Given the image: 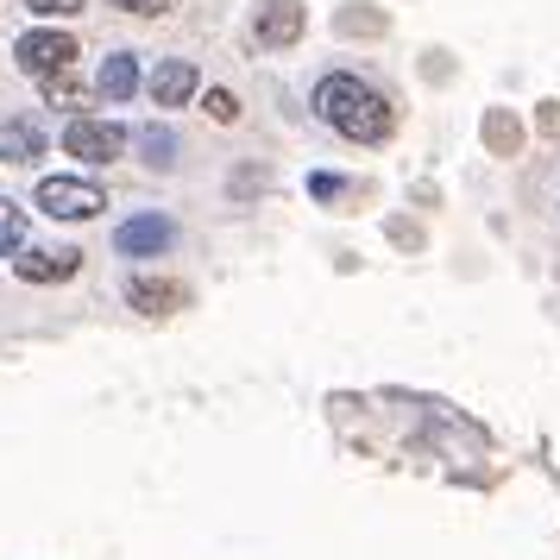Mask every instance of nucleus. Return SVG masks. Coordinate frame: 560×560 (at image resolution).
Returning <instances> with one entry per match:
<instances>
[{
  "instance_id": "nucleus-11",
  "label": "nucleus",
  "mask_w": 560,
  "mask_h": 560,
  "mask_svg": "<svg viewBox=\"0 0 560 560\" xmlns=\"http://www.w3.org/2000/svg\"><path fill=\"white\" fill-rule=\"evenodd\" d=\"M95 89H102V102H132V89H139V57H132V51H114V57L102 63Z\"/></svg>"
},
{
  "instance_id": "nucleus-8",
  "label": "nucleus",
  "mask_w": 560,
  "mask_h": 560,
  "mask_svg": "<svg viewBox=\"0 0 560 560\" xmlns=\"http://www.w3.org/2000/svg\"><path fill=\"white\" fill-rule=\"evenodd\" d=\"M145 89H152V102H158V107H183L189 95H196V89H202V77H196V63H189V57H164V63L152 70V82H145Z\"/></svg>"
},
{
  "instance_id": "nucleus-4",
  "label": "nucleus",
  "mask_w": 560,
  "mask_h": 560,
  "mask_svg": "<svg viewBox=\"0 0 560 560\" xmlns=\"http://www.w3.org/2000/svg\"><path fill=\"white\" fill-rule=\"evenodd\" d=\"M63 152L82 158V164H114L127 152V127H114V120H70L63 127Z\"/></svg>"
},
{
  "instance_id": "nucleus-16",
  "label": "nucleus",
  "mask_w": 560,
  "mask_h": 560,
  "mask_svg": "<svg viewBox=\"0 0 560 560\" xmlns=\"http://www.w3.org/2000/svg\"><path fill=\"white\" fill-rule=\"evenodd\" d=\"M208 114H214V120L228 127V120H240V102H233L228 89H208Z\"/></svg>"
},
{
  "instance_id": "nucleus-5",
  "label": "nucleus",
  "mask_w": 560,
  "mask_h": 560,
  "mask_svg": "<svg viewBox=\"0 0 560 560\" xmlns=\"http://www.w3.org/2000/svg\"><path fill=\"white\" fill-rule=\"evenodd\" d=\"M13 271L26 283H63L82 271V253L77 246H20V258H13Z\"/></svg>"
},
{
  "instance_id": "nucleus-14",
  "label": "nucleus",
  "mask_w": 560,
  "mask_h": 560,
  "mask_svg": "<svg viewBox=\"0 0 560 560\" xmlns=\"http://www.w3.org/2000/svg\"><path fill=\"white\" fill-rule=\"evenodd\" d=\"M45 102H51V107H77L82 102L77 77H70V70H63V77H51V82H45Z\"/></svg>"
},
{
  "instance_id": "nucleus-2",
  "label": "nucleus",
  "mask_w": 560,
  "mask_h": 560,
  "mask_svg": "<svg viewBox=\"0 0 560 560\" xmlns=\"http://www.w3.org/2000/svg\"><path fill=\"white\" fill-rule=\"evenodd\" d=\"M38 208L51 221H95L107 208V196H102V183H89V177H45L38 183Z\"/></svg>"
},
{
  "instance_id": "nucleus-3",
  "label": "nucleus",
  "mask_w": 560,
  "mask_h": 560,
  "mask_svg": "<svg viewBox=\"0 0 560 560\" xmlns=\"http://www.w3.org/2000/svg\"><path fill=\"white\" fill-rule=\"evenodd\" d=\"M13 57H20V70H26V77L51 82V77H63V70H70L82 51H77V38H70V32L38 26V32H26V38L13 45Z\"/></svg>"
},
{
  "instance_id": "nucleus-13",
  "label": "nucleus",
  "mask_w": 560,
  "mask_h": 560,
  "mask_svg": "<svg viewBox=\"0 0 560 560\" xmlns=\"http://www.w3.org/2000/svg\"><path fill=\"white\" fill-rule=\"evenodd\" d=\"M20 246H26V208L0 196V253H20Z\"/></svg>"
},
{
  "instance_id": "nucleus-17",
  "label": "nucleus",
  "mask_w": 560,
  "mask_h": 560,
  "mask_svg": "<svg viewBox=\"0 0 560 560\" xmlns=\"http://www.w3.org/2000/svg\"><path fill=\"white\" fill-rule=\"evenodd\" d=\"M114 7H120V13H145V20H158V13H171L177 0H114Z\"/></svg>"
},
{
  "instance_id": "nucleus-10",
  "label": "nucleus",
  "mask_w": 560,
  "mask_h": 560,
  "mask_svg": "<svg viewBox=\"0 0 560 560\" xmlns=\"http://www.w3.org/2000/svg\"><path fill=\"white\" fill-rule=\"evenodd\" d=\"M0 158L7 164H38L45 158V132L32 120H0Z\"/></svg>"
},
{
  "instance_id": "nucleus-18",
  "label": "nucleus",
  "mask_w": 560,
  "mask_h": 560,
  "mask_svg": "<svg viewBox=\"0 0 560 560\" xmlns=\"http://www.w3.org/2000/svg\"><path fill=\"white\" fill-rule=\"evenodd\" d=\"M308 189H315V196L328 202V196H340V177H308Z\"/></svg>"
},
{
  "instance_id": "nucleus-9",
  "label": "nucleus",
  "mask_w": 560,
  "mask_h": 560,
  "mask_svg": "<svg viewBox=\"0 0 560 560\" xmlns=\"http://www.w3.org/2000/svg\"><path fill=\"white\" fill-rule=\"evenodd\" d=\"M127 303L139 308V315H171V308L183 303V283H171V278H132L127 283Z\"/></svg>"
},
{
  "instance_id": "nucleus-12",
  "label": "nucleus",
  "mask_w": 560,
  "mask_h": 560,
  "mask_svg": "<svg viewBox=\"0 0 560 560\" xmlns=\"http://www.w3.org/2000/svg\"><path fill=\"white\" fill-rule=\"evenodd\" d=\"M139 152H145L152 171H171V164H177V139H171V127H139Z\"/></svg>"
},
{
  "instance_id": "nucleus-15",
  "label": "nucleus",
  "mask_w": 560,
  "mask_h": 560,
  "mask_svg": "<svg viewBox=\"0 0 560 560\" xmlns=\"http://www.w3.org/2000/svg\"><path fill=\"white\" fill-rule=\"evenodd\" d=\"M38 20H70V13H82V0H26Z\"/></svg>"
},
{
  "instance_id": "nucleus-1",
  "label": "nucleus",
  "mask_w": 560,
  "mask_h": 560,
  "mask_svg": "<svg viewBox=\"0 0 560 560\" xmlns=\"http://www.w3.org/2000/svg\"><path fill=\"white\" fill-rule=\"evenodd\" d=\"M315 114H322L340 139H353V145H384V139L397 132L390 95H378L365 77H347V70H334V77L315 82Z\"/></svg>"
},
{
  "instance_id": "nucleus-7",
  "label": "nucleus",
  "mask_w": 560,
  "mask_h": 560,
  "mask_svg": "<svg viewBox=\"0 0 560 560\" xmlns=\"http://www.w3.org/2000/svg\"><path fill=\"white\" fill-rule=\"evenodd\" d=\"M303 7H296V0H265V7H258V20H253V38L258 45H265V51H283V45H296V38H303Z\"/></svg>"
},
{
  "instance_id": "nucleus-6",
  "label": "nucleus",
  "mask_w": 560,
  "mask_h": 560,
  "mask_svg": "<svg viewBox=\"0 0 560 560\" xmlns=\"http://www.w3.org/2000/svg\"><path fill=\"white\" fill-rule=\"evenodd\" d=\"M114 246L127 258H158L177 246V228L164 221V214H132V221H120V233H114Z\"/></svg>"
}]
</instances>
